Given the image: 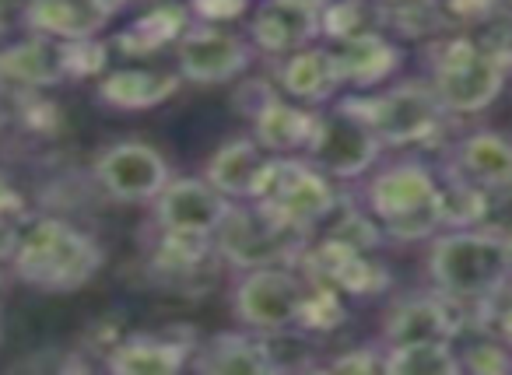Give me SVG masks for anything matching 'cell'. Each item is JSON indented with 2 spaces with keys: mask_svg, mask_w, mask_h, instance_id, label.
Instances as JSON below:
<instances>
[{
  "mask_svg": "<svg viewBox=\"0 0 512 375\" xmlns=\"http://www.w3.org/2000/svg\"><path fill=\"white\" fill-rule=\"evenodd\" d=\"M428 277L460 309H484L512 284L509 242L481 228H446L428 249Z\"/></svg>",
  "mask_w": 512,
  "mask_h": 375,
  "instance_id": "obj_1",
  "label": "cell"
},
{
  "mask_svg": "<svg viewBox=\"0 0 512 375\" xmlns=\"http://www.w3.org/2000/svg\"><path fill=\"white\" fill-rule=\"evenodd\" d=\"M102 260L106 253L85 228L64 218H32L18 232V246L8 263L29 288L43 295H71L99 274Z\"/></svg>",
  "mask_w": 512,
  "mask_h": 375,
  "instance_id": "obj_2",
  "label": "cell"
},
{
  "mask_svg": "<svg viewBox=\"0 0 512 375\" xmlns=\"http://www.w3.org/2000/svg\"><path fill=\"white\" fill-rule=\"evenodd\" d=\"M428 85L449 116H477L505 92L512 64H505L477 32H453L425 43Z\"/></svg>",
  "mask_w": 512,
  "mask_h": 375,
  "instance_id": "obj_3",
  "label": "cell"
},
{
  "mask_svg": "<svg viewBox=\"0 0 512 375\" xmlns=\"http://www.w3.org/2000/svg\"><path fill=\"white\" fill-rule=\"evenodd\" d=\"M365 211L379 221L386 239L421 242L442 232L439 179L421 162H393L365 179Z\"/></svg>",
  "mask_w": 512,
  "mask_h": 375,
  "instance_id": "obj_4",
  "label": "cell"
},
{
  "mask_svg": "<svg viewBox=\"0 0 512 375\" xmlns=\"http://www.w3.org/2000/svg\"><path fill=\"white\" fill-rule=\"evenodd\" d=\"M351 109L376 130L383 148H418L446 130L453 116L442 109L428 81H404L379 95H348Z\"/></svg>",
  "mask_w": 512,
  "mask_h": 375,
  "instance_id": "obj_5",
  "label": "cell"
},
{
  "mask_svg": "<svg viewBox=\"0 0 512 375\" xmlns=\"http://www.w3.org/2000/svg\"><path fill=\"white\" fill-rule=\"evenodd\" d=\"M313 235L295 232L292 225L278 221L274 214H267L253 200H242L239 207H228L225 221L218 225V232L211 235L214 253L221 263L235 270H256V267H295L302 246Z\"/></svg>",
  "mask_w": 512,
  "mask_h": 375,
  "instance_id": "obj_6",
  "label": "cell"
},
{
  "mask_svg": "<svg viewBox=\"0 0 512 375\" xmlns=\"http://www.w3.org/2000/svg\"><path fill=\"white\" fill-rule=\"evenodd\" d=\"M253 204H260L267 214L292 225L295 232L313 235L330 214V207L337 204V190L334 179L323 176L309 158L274 155Z\"/></svg>",
  "mask_w": 512,
  "mask_h": 375,
  "instance_id": "obj_7",
  "label": "cell"
},
{
  "mask_svg": "<svg viewBox=\"0 0 512 375\" xmlns=\"http://www.w3.org/2000/svg\"><path fill=\"white\" fill-rule=\"evenodd\" d=\"M379 155H383V141L376 137V130L341 99L316 113L313 141L302 158H309L323 176L348 183V179L369 176Z\"/></svg>",
  "mask_w": 512,
  "mask_h": 375,
  "instance_id": "obj_8",
  "label": "cell"
},
{
  "mask_svg": "<svg viewBox=\"0 0 512 375\" xmlns=\"http://www.w3.org/2000/svg\"><path fill=\"white\" fill-rule=\"evenodd\" d=\"M306 295V277L295 267H256L242 270V281L232 291V312L249 333L295 326Z\"/></svg>",
  "mask_w": 512,
  "mask_h": 375,
  "instance_id": "obj_9",
  "label": "cell"
},
{
  "mask_svg": "<svg viewBox=\"0 0 512 375\" xmlns=\"http://www.w3.org/2000/svg\"><path fill=\"white\" fill-rule=\"evenodd\" d=\"M92 176L99 190L116 204H151L172 179L169 162L162 151L144 141L109 144L92 165Z\"/></svg>",
  "mask_w": 512,
  "mask_h": 375,
  "instance_id": "obj_10",
  "label": "cell"
},
{
  "mask_svg": "<svg viewBox=\"0 0 512 375\" xmlns=\"http://www.w3.org/2000/svg\"><path fill=\"white\" fill-rule=\"evenodd\" d=\"M253 46L221 25L190 22V29L176 39V71L190 85H225L249 71Z\"/></svg>",
  "mask_w": 512,
  "mask_h": 375,
  "instance_id": "obj_11",
  "label": "cell"
},
{
  "mask_svg": "<svg viewBox=\"0 0 512 375\" xmlns=\"http://www.w3.org/2000/svg\"><path fill=\"white\" fill-rule=\"evenodd\" d=\"M228 207H232V200L221 197L204 176H172L162 186V193L151 200V221L158 232L211 239L225 221Z\"/></svg>",
  "mask_w": 512,
  "mask_h": 375,
  "instance_id": "obj_12",
  "label": "cell"
},
{
  "mask_svg": "<svg viewBox=\"0 0 512 375\" xmlns=\"http://www.w3.org/2000/svg\"><path fill=\"white\" fill-rule=\"evenodd\" d=\"M463 333V309L439 291L400 298L383 323V347L453 344Z\"/></svg>",
  "mask_w": 512,
  "mask_h": 375,
  "instance_id": "obj_13",
  "label": "cell"
},
{
  "mask_svg": "<svg viewBox=\"0 0 512 375\" xmlns=\"http://www.w3.org/2000/svg\"><path fill=\"white\" fill-rule=\"evenodd\" d=\"M116 15V0H25L22 22L32 36L60 39H95Z\"/></svg>",
  "mask_w": 512,
  "mask_h": 375,
  "instance_id": "obj_14",
  "label": "cell"
},
{
  "mask_svg": "<svg viewBox=\"0 0 512 375\" xmlns=\"http://www.w3.org/2000/svg\"><path fill=\"white\" fill-rule=\"evenodd\" d=\"M271 151L256 137H232L225 141L204 165V179L235 204V200H253L260 193V183L271 165Z\"/></svg>",
  "mask_w": 512,
  "mask_h": 375,
  "instance_id": "obj_15",
  "label": "cell"
},
{
  "mask_svg": "<svg viewBox=\"0 0 512 375\" xmlns=\"http://www.w3.org/2000/svg\"><path fill=\"white\" fill-rule=\"evenodd\" d=\"M330 53H334L337 74L348 88H379L404 64V46L383 29L330 43Z\"/></svg>",
  "mask_w": 512,
  "mask_h": 375,
  "instance_id": "obj_16",
  "label": "cell"
},
{
  "mask_svg": "<svg viewBox=\"0 0 512 375\" xmlns=\"http://www.w3.org/2000/svg\"><path fill=\"white\" fill-rule=\"evenodd\" d=\"M320 39V15L292 8L285 0H264L249 18V46L267 57H288Z\"/></svg>",
  "mask_w": 512,
  "mask_h": 375,
  "instance_id": "obj_17",
  "label": "cell"
},
{
  "mask_svg": "<svg viewBox=\"0 0 512 375\" xmlns=\"http://www.w3.org/2000/svg\"><path fill=\"white\" fill-rule=\"evenodd\" d=\"M316 113L320 109L292 102L285 95H267L260 106L249 113L253 120V137L264 144L271 155H306L316 130Z\"/></svg>",
  "mask_w": 512,
  "mask_h": 375,
  "instance_id": "obj_18",
  "label": "cell"
},
{
  "mask_svg": "<svg viewBox=\"0 0 512 375\" xmlns=\"http://www.w3.org/2000/svg\"><path fill=\"white\" fill-rule=\"evenodd\" d=\"M278 88L285 99L302 102V106H330L334 95L344 88L330 46L313 43L306 50H295L288 57H281Z\"/></svg>",
  "mask_w": 512,
  "mask_h": 375,
  "instance_id": "obj_19",
  "label": "cell"
},
{
  "mask_svg": "<svg viewBox=\"0 0 512 375\" xmlns=\"http://www.w3.org/2000/svg\"><path fill=\"white\" fill-rule=\"evenodd\" d=\"M446 176L463 179L470 186L512 183V137L498 134V130L463 134L449 151Z\"/></svg>",
  "mask_w": 512,
  "mask_h": 375,
  "instance_id": "obj_20",
  "label": "cell"
},
{
  "mask_svg": "<svg viewBox=\"0 0 512 375\" xmlns=\"http://www.w3.org/2000/svg\"><path fill=\"white\" fill-rule=\"evenodd\" d=\"M197 344L183 337H162V333H137V337L116 340L106 354V368L116 375H176L193 361Z\"/></svg>",
  "mask_w": 512,
  "mask_h": 375,
  "instance_id": "obj_21",
  "label": "cell"
},
{
  "mask_svg": "<svg viewBox=\"0 0 512 375\" xmlns=\"http://www.w3.org/2000/svg\"><path fill=\"white\" fill-rule=\"evenodd\" d=\"M67 81V57L60 39L32 36L0 50V85L18 92H36Z\"/></svg>",
  "mask_w": 512,
  "mask_h": 375,
  "instance_id": "obj_22",
  "label": "cell"
},
{
  "mask_svg": "<svg viewBox=\"0 0 512 375\" xmlns=\"http://www.w3.org/2000/svg\"><path fill=\"white\" fill-rule=\"evenodd\" d=\"M183 78L179 71H158V67H116L102 74L99 102L102 106L123 109V113H141L169 102L179 92Z\"/></svg>",
  "mask_w": 512,
  "mask_h": 375,
  "instance_id": "obj_23",
  "label": "cell"
},
{
  "mask_svg": "<svg viewBox=\"0 0 512 375\" xmlns=\"http://www.w3.org/2000/svg\"><path fill=\"white\" fill-rule=\"evenodd\" d=\"M186 29H190V8L186 4H158V8L137 15L116 36V50L123 57H151V53L176 43Z\"/></svg>",
  "mask_w": 512,
  "mask_h": 375,
  "instance_id": "obj_24",
  "label": "cell"
},
{
  "mask_svg": "<svg viewBox=\"0 0 512 375\" xmlns=\"http://www.w3.org/2000/svg\"><path fill=\"white\" fill-rule=\"evenodd\" d=\"M197 372L211 375H264L267 358L260 351V340L256 333H218L207 344H197L190 361Z\"/></svg>",
  "mask_w": 512,
  "mask_h": 375,
  "instance_id": "obj_25",
  "label": "cell"
},
{
  "mask_svg": "<svg viewBox=\"0 0 512 375\" xmlns=\"http://www.w3.org/2000/svg\"><path fill=\"white\" fill-rule=\"evenodd\" d=\"M383 372L390 375H460V351L453 344L383 347Z\"/></svg>",
  "mask_w": 512,
  "mask_h": 375,
  "instance_id": "obj_26",
  "label": "cell"
},
{
  "mask_svg": "<svg viewBox=\"0 0 512 375\" xmlns=\"http://www.w3.org/2000/svg\"><path fill=\"white\" fill-rule=\"evenodd\" d=\"M376 29H383L379 0H330L320 11V39H330V43Z\"/></svg>",
  "mask_w": 512,
  "mask_h": 375,
  "instance_id": "obj_27",
  "label": "cell"
},
{
  "mask_svg": "<svg viewBox=\"0 0 512 375\" xmlns=\"http://www.w3.org/2000/svg\"><path fill=\"white\" fill-rule=\"evenodd\" d=\"M309 337H313V333H306L302 326H281V330L256 333L271 372H302V368L320 365V361H316V347Z\"/></svg>",
  "mask_w": 512,
  "mask_h": 375,
  "instance_id": "obj_28",
  "label": "cell"
},
{
  "mask_svg": "<svg viewBox=\"0 0 512 375\" xmlns=\"http://www.w3.org/2000/svg\"><path fill=\"white\" fill-rule=\"evenodd\" d=\"M348 319V302L337 288L330 284L306 281V295H302V309L295 326H302L306 333H330Z\"/></svg>",
  "mask_w": 512,
  "mask_h": 375,
  "instance_id": "obj_29",
  "label": "cell"
},
{
  "mask_svg": "<svg viewBox=\"0 0 512 375\" xmlns=\"http://www.w3.org/2000/svg\"><path fill=\"white\" fill-rule=\"evenodd\" d=\"M474 228L498 239L512 242V183L502 186H481V200H477V218Z\"/></svg>",
  "mask_w": 512,
  "mask_h": 375,
  "instance_id": "obj_30",
  "label": "cell"
},
{
  "mask_svg": "<svg viewBox=\"0 0 512 375\" xmlns=\"http://www.w3.org/2000/svg\"><path fill=\"white\" fill-rule=\"evenodd\" d=\"M498 8H505L502 0H435L442 32H467L474 25L488 22Z\"/></svg>",
  "mask_w": 512,
  "mask_h": 375,
  "instance_id": "obj_31",
  "label": "cell"
},
{
  "mask_svg": "<svg viewBox=\"0 0 512 375\" xmlns=\"http://www.w3.org/2000/svg\"><path fill=\"white\" fill-rule=\"evenodd\" d=\"M460 368L474 375H502L512 372V351L498 337L474 340L467 351L460 354Z\"/></svg>",
  "mask_w": 512,
  "mask_h": 375,
  "instance_id": "obj_32",
  "label": "cell"
},
{
  "mask_svg": "<svg viewBox=\"0 0 512 375\" xmlns=\"http://www.w3.org/2000/svg\"><path fill=\"white\" fill-rule=\"evenodd\" d=\"M186 8H190V15L197 18V22L225 25L246 15V11L253 8V0H190Z\"/></svg>",
  "mask_w": 512,
  "mask_h": 375,
  "instance_id": "obj_33",
  "label": "cell"
},
{
  "mask_svg": "<svg viewBox=\"0 0 512 375\" xmlns=\"http://www.w3.org/2000/svg\"><path fill=\"white\" fill-rule=\"evenodd\" d=\"M323 368H330V372H383V351H376V347H355V351L341 354V358H330Z\"/></svg>",
  "mask_w": 512,
  "mask_h": 375,
  "instance_id": "obj_34",
  "label": "cell"
},
{
  "mask_svg": "<svg viewBox=\"0 0 512 375\" xmlns=\"http://www.w3.org/2000/svg\"><path fill=\"white\" fill-rule=\"evenodd\" d=\"M0 218L22 221V197H18V190L11 186V179L4 172H0Z\"/></svg>",
  "mask_w": 512,
  "mask_h": 375,
  "instance_id": "obj_35",
  "label": "cell"
},
{
  "mask_svg": "<svg viewBox=\"0 0 512 375\" xmlns=\"http://www.w3.org/2000/svg\"><path fill=\"white\" fill-rule=\"evenodd\" d=\"M488 312H491V333L512 351V302L502 305V309H491L488 305Z\"/></svg>",
  "mask_w": 512,
  "mask_h": 375,
  "instance_id": "obj_36",
  "label": "cell"
},
{
  "mask_svg": "<svg viewBox=\"0 0 512 375\" xmlns=\"http://www.w3.org/2000/svg\"><path fill=\"white\" fill-rule=\"evenodd\" d=\"M18 232H22V221L0 218V263L11 260V253H15V246H18Z\"/></svg>",
  "mask_w": 512,
  "mask_h": 375,
  "instance_id": "obj_37",
  "label": "cell"
},
{
  "mask_svg": "<svg viewBox=\"0 0 512 375\" xmlns=\"http://www.w3.org/2000/svg\"><path fill=\"white\" fill-rule=\"evenodd\" d=\"M285 4H292V8H306V11H316V15H320V11L327 8L330 0H285Z\"/></svg>",
  "mask_w": 512,
  "mask_h": 375,
  "instance_id": "obj_38",
  "label": "cell"
},
{
  "mask_svg": "<svg viewBox=\"0 0 512 375\" xmlns=\"http://www.w3.org/2000/svg\"><path fill=\"white\" fill-rule=\"evenodd\" d=\"M120 4H130V0H116V8H120Z\"/></svg>",
  "mask_w": 512,
  "mask_h": 375,
  "instance_id": "obj_39",
  "label": "cell"
},
{
  "mask_svg": "<svg viewBox=\"0 0 512 375\" xmlns=\"http://www.w3.org/2000/svg\"><path fill=\"white\" fill-rule=\"evenodd\" d=\"M502 4H505V8H512V0H502Z\"/></svg>",
  "mask_w": 512,
  "mask_h": 375,
  "instance_id": "obj_40",
  "label": "cell"
},
{
  "mask_svg": "<svg viewBox=\"0 0 512 375\" xmlns=\"http://www.w3.org/2000/svg\"><path fill=\"white\" fill-rule=\"evenodd\" d=\"M509 253H512V242H509Z\"/></svg>",
  "mask_w": 512,
  "mask_h": 375,
  "instance_id": "obj_41",
  "label": "cell"
},
{
  "mask_svg": "<svg viewBox=\"0 0 512 375\" xmlns=\"http://www.w3.org/2000/svg\"><path fill=\"white\" fill-rule=\"evenodd\" d=\"M0 281H4V274H0Z\"/></svg>",
  "mask_w": 512,
  "mask_h": 375,
  "instance_id": "obj_42",
  "label": "cell"
}]
</instances>
